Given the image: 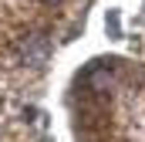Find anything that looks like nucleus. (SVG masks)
Segmentation results:
<instances>
[{"instance_id": "obj_1", "label": "nucleus", "mask_w": 145, "mask_h": 142, "mask_svg": "<svg viewBox=\"0 0 145 142\" xmlns=\"http://www.w3.org/2000/svg\"><path fill=\"white\" fill-rule=\"evenodd\" d=\"M17 47H20L24 64H44V61H47V51H51V44H47L40 34H27Z\"/></svg>"}, {"instance_id": "obj_2", "label": "nucleus", "mask_w": 145, "mask_h": 142, "mask_svg": "<svg viewBox=\"0 0 145 142\" xmlns=\"http://www.w3.org/2000/svg\"><path fill=\"white\" fill-rule=\"evenodd\" d=\"M111 85H115V78H111L108 71H95V74H91V88H95V91H108Z\"/></svg>"}, {"instance_id": "obj_3", "label": "nucleus", "mask_w": 145, "mask_h": 142, "mask_svg": "<svg viewBox=\"0 0 145 142\" xmlns=\"http://www.w3.org/2000/svg\"><path fill=\"white\" fill-rule=\"evenodd\" d=\"M44 3H61V0H44Z\"/></svg>"}]
</instances>
